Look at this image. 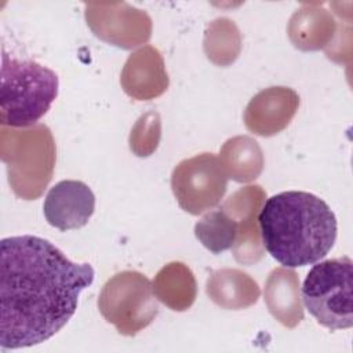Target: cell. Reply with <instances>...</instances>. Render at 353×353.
<instances>
[{
  "mask_svg": "<svg viewBox=\"0 0 353 353\" xmlns=\"http://www.w3.org/2000/svg\"><path fill=\"white\" fill-rule=\"evenodd\" d=\"M256 221L265 250L284 268L319 262L336 240L334 211L309 192L287 190L266 199Z\"/></svg>",
  "mask_w": 353,
  "mask_h": 353,
  "instance_id": "cell-2",
  "label": "cell"
},
{
  "mask_svg": "<svg viewBox=\"0 0 353 353\" xmlns=\"http://www.w3.org/2000/svg\"><path fill=\"white\" fill-rule=\"evenodd\" d=\"M298 283L299 280L292 270L274 269L265 288V299L270 313L288 327H294L303 317L296 290Z\"/></svg>",
  "mask_w": 353,
  "mask_h": 353,
  "instance_id": "cell-10",
  "label": "cell"
},
{
  "mask_svg": "<svg viewBox=\"0 0 353 353\" xmlns=\"http://www.w3.org/2000/svg\"><path fill=\"white\" fill-rule=\"evenodd\" d=\"M58 76L54 70L29 59L1 55L0 123L3 127L36 124L58 95Z\"/></svg>",
  "mask_w": 353,
  "mask_h": 353,
  "instance_id": "cell-3",
  "label": "cell"
},
{
  "mask_svg": "<svg viewBox=\"0 0 353 353\" xmlns=\"http://www.w3.org/2000/svg\"><path fill=\"white\" fill-rule=\"evenodd\" d=\"M299 97L285 87H270L256 94L244 114L250 131L269 137L288 125L296 112Z\"/></svg>",
  "mask_w": 353,
  "mask_h": 353,
  "instance_id": "cell-8",
  "label": "cell"
},
{
  "mask_svg": "<svg viewBox=\"0 0 353 353\" xmlns=\"http://www.w3.org/2000/svg\"><path fill=\"white\" fill-rule=\"evenodd\" d=\"M197 240L212 254L230 250L239 237V222L225 208L205 214L194 226Z\"/></svg>",
  "mask_w": 353,
  "mask_h": 353,
  "instance_id": "cell-11",
  "label": "cell"
},
{
  "mask_svg": "<svg viewBox=\"0 0 353 353\" xmlns=\"http://www.w3.org/2000/svg\"><path fill=\"white\" fill-rule=\"evenodd\" d=\"M353 262L349 256L313 263L303 280L302 299L323 327L336 331L353 325Z\"/></svg>",
  "mask_w": 353,
  "mask_h": 353,
  "instance_id": "cell-4",
  "label": "cell"
},
{
  "mask_svg": "<svg viewBox=\"0 0 353 353\" xmlns=\"http://www.w3.org/2000/svg\"><path fill=\"white\" fill-rule=\"evenodd\" d=\"M95 211V196L81 181L65 179L47 193L43 212L46 221L61 232L85 226Z\"/></svg>",
  "mask_w": 353,
  "mask_h": 353,
  "instance_id": "cell-7",
  "label": "cell"
},
{
  "mask_svg": "<svg viewBox=\"0 0 353 353\" xmlns=\"http://www.w3.org/2000/svg\"><path fill=\"white\" fill-rule=\"evenodd\" d=\"M98 306L106 321L125 335L149 325L159 312L150 281L131 270L117 273L105 284Z\"/></svg>",
  "mask_w": 353,
  "mask_h": 353,
  "instance_id": "cell-5",
  "label": "cell"
},
{
  "mask_svg": "<svg viewBox=\"0 0 353 353\" xmlns=\"http://www.w3.org/2000/svg\"><path fill=\"white\" fill-rule=\"evenodd\" d=\"M228 174L214 153L182 160L171 176V188L181 208L192 215L215 207L228 188Z\"/></svg>",
  "mask_w": 353,
  "mask_h": 353,
  "instance_id": "cell-6",
  "label": "cell"
},
{
  "mask_svg": "<svg viewBox=\"0 0 353 353\" xmlns=\"http://www.w3.org/2000/svg\"><path fill=\"white\" fill-rule=\"evenodd\" d=\"M208 296L226 309H241L255 303L259 298L258 284L244 272L222 269L214 272L207 281Z\"/></svg>",
  "mask_w": 353,
  "mask_h": 353,
  "instance_id": "cell-9",
  "label": "cell"
},
{
  "mask_svg": "<svg viewBox=\"0 0 353 353\" xmlns=\"http://www.w3.org/2000/svg\"><path fill=\"white\" fill-rule=\"evenodd\" d=\"M90 263L72 262L51 241L32 234L0 243V346L29 347L61 331L94 281Z\"/></svg>",
  "mask_w": 353,
  "mask_h": 353,
  "instance_id": "cell-1",
  "label": "cell"
}]
</instances>
